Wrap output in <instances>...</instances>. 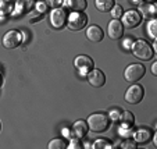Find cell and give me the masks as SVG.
I'll list each match as a JSON object with an SVG mask.
<instances>
[{"label":"cell","instance_id":"1","mask_svg":"<svg viewBox=\"0 0 157 149\" xmlns=\"http://www.w3.org/2000/svg\"><path fill=\"white\" fill-rule=\"evenodd\" d=\"M131 50L132 54L139 60H151L154 56V49L149 42L143 41V39H138V41L132 42L131 45Z\"/></svg>","mask_w":157,"mask_h":149},{"label":"cell","instance_id":"2","mask_svg":"<svg viewBox=\"0 0 157 149\" xmlns=\"http://www.w3.org/2000/svg\"><path fill=\"white\" fill-rule=\"evenodd\" d=\"M88 127L93 132H104L110 125V120L106 114L103 113H93L88 117L86 120Z\"/></svg>","mask_w":157,"mask_h":149},{"label":"cell","instance_id":"3","mask_svg":"<svg viewBox=\"0 0 157 149\" xmlns=\"http://www.w3.org/2000/svg\"><path fill=\"white\" fill-rule=\"evenodd\" d=\"M145 73H146V69L143 67V64H140V63H132V64H129L124 70V78L127 82L135 84L139 80H142Z\"/></svg>","mask_w":157,"mask_h":149},{"label":"cell","instance_id":"4","mask_svg":"<svg viewBox=\"0 0 157 149\" xmlns=\"http://www.w3.org/2000/svg\"><path fill=\"white\" fill-rule=\"evenodd\" d=\"M88 24V15L83 11H72L67 18V27L71 31H81Z\"/></svg>","mask_w":157,"mask_h":149},{"label":"cell","instance_id":"5","mask_svg":"<svg viewBox=\"0 0 157 149\" xmlns=\"http://www.w3.org/2000/svg\"><path fill=\"white\" fill-rule=\"evenodd\" d=\"M145 96V91H143V87L139 85V84H132L129 88L125 92V100L129 104H138L140 103V100Z\"/></svg>","mask_w":157,"mask_h":149},{"label":"cell","instance_id":"6","mask_svg":"<svg viewBox=\"0 0 157 149\" xmlns=\"http://www.w3.org/2000/svg\"><path fill=\"white\" fill-rule=\"evenodd\" d=\"M67 18H68L67 11L61 7H56L50 11V24L56 29H61L67 25Z\"/></svg>","mask_w":157,"mask_h":149},{"label":"cell","instance_id":"7","mask_svg":"<svg viewBox=\"0 0 157 149\" xmlns=\"http://www.w3.org/2000/svg\"><path fill=\"white\" fill-rule=\"evenodd\" d=\"M121 18H122L121 22L124 25V28H128V29H133V28H136L142 22V15L136 10H128V11L122 13Z\"/></svg>","mask_w":157,"mask_h":149},{"label":"cell","instance_id":"8","mask_svg":"<svg viewBox=\"0 0 157 149\" xmlns=\"http://www.w3.org/2000/svg\"><path fill=\"white\" fill-rule=\"evenodd\" d=\"M74 66L81 75H85L86 77V74L95 67V64H93V60L89 56H86V54H79V56L75 57Z\"/></svg>","mask_w":157,"mask_h":149},{"label":"cell","instance_id":"9","mask_svg":"<svg viewBox=\"0 0 157 149\" xmlns=\"http://www.w3.org/2000/svg\"><path fill=\"white\" fill-rule=\"evenodd\" d=\"M21 41H22V32L17 29L7 31L3 36V46L6 49H15L21 45Z\"/></svg>","mask_w":157,"mask_h":149},{"label":"cell","instance_id":"10","mask_svg":"<svg viewBox=\"0 0 157 149\" xmlns=\"http://www.w3.org/2000/svg\"><path fill=\"white\" fill-rule=\"evenodd\" d=\"M86 78H88V82L90 84V87L93 88H101L106 84V75L101 70L98 69H92L90 71L86 74Z\"/></svg>","mask_w":157,"mask_h":149},{"label":"cell","instance_id":"11","mask_svg":"<svg viewBox=\"0 0 157 149\" xmlns=\"http://www.w3.org/2000/svg\"><path fill=\"white\" fill-rule=\"evenodd\" d=\"M107 33H109L110 39H113V41H117L120 39L122 35H124V25L120 20H113L109 22V27H107Z\"/></svg>","mask_w":157,"mask_h":149},{"label":"cell","instance_id":"12","mask_svg":"<svg viewBox=\"0 0 157 149\" xmlns=\"http://www.w3.org/2000/svg\"><path fill=\"white\" fill-rule=\"evenodd\" d=\"M85 35H86V38H88V41L93 42V43H99V42H101L104 38V32L99 25H90V27H88Z\"/></svg>","mask_w":157,"mask_h":149},{"label":"cell","instance_id":"13","mask_svg":"<svg viewBox=\"0 0 157 149\" xmlns=\"http://www.w3.org/2000/svg\"><path fill=\"white\" fill-rule=\"evenodd\" d=\"M33 6V0H17L15 2V6H14V11L17 13L18 15L21 14H29L32 11Z\"/></svg>","mask_w":157,"mask_h":149},{"label":"cell","instance_id":"14","mask_svg":"<svg viewBox=\"0 0 157 149\" xmlns=\"http://www.w3.org/2000/svg\"><path fill=\"white\" fill-rule=\"evenodd\" d=\"M132 137H133V141L136 143H146L151 139L153 132L149 128H139V130H136V131H133Z\"/></svg>","mask_w":157,"mask_h":149},{"label":"cell","instance_id":"15","mask_svg":"<svg viewBox=\"0 0 157 149\" xmlns=\"http://www.w3.org/2000/svg\"><path fill=\"white\" fill-rule=\"evenodd\" d=\"M139 14L142 17H145L146 20H153L156 18V14H157V9L153 3H146V4H139Z\"/></svg>","mask_w":157,"mask_h":149},{"label":"cell","instance_id":"16","mask_svg":"<svg viewBox=\"0 0 157 149\" xmlns=\"http://www.w3.org/2000/svg\"><path fill=\"white\" fill-rule=\"evenodd\" d=\"M89 131V127H88V123L83 121V120H77L72 125V134H74L75 138H83Z\"/></svg>","mask_w":157,"mask_h":149},{"label":"cell","instance_id":"17","mask_svg":"<svg viewBox=\"0 0 157 149\" xmlns=\"http://www.w3.org/2000/svg\"><path fill=\"white\" fill-rule=\"evenodd\" d=\"M63 4L71 11H85L88 7L86 0H63Z\"/></svg>","mask_w":157,"mask_h":149},{"label":"cell","instance_id":"18","mask_svg":"<svg viewBox=\"0 0 157 149\" xmlns=\"http://www.w3.org/2000/svg\"><path fill=\"white\" fill-rule=\"evenodd\" d=\"M118 121L121 123V127L129 128V127H132V125H133V123H135V116H133L132 112L124 110V112H121V113H120Z\"/></svg>","mask_w":157,"mask_h":149},{"label":"cell","instance_id":"19","mask_svg":"<svg viewBox=\"0 0 157 149\" xmlns=\"http://www.w3.org/2000/svg\"><path fill=\"white\" fill-rule=\"evenodd\" d=\"M14 11V3L13 0H0V17L6 18Z\"/></svg>","mask_w":157,"mask_h":149},{"label":"cell","instance_id":"20","mask_svg":"<svg viewBox=\"0 0 157 149\" xmlns=\"http://www.w3.org/2000/svg\"><path fill=\"white\" fill-rule=\"evenodd\" d=\"M114 4H116L114 3V0H95L96 9H98L99 11H101V13L110 11V10L113 9Z\"/></svg>","mask_w":157,"mask_h":149},{"label":"cell","instance_id":"21","mask_svg":"<svg viewBox=\"0 0 157 149\" xmlns=\"http://www.w3.org/2000/svg\"><path fill=\"white\" fill-rule=\"evenodd\" d=\"M146 32H147L149 38L156 41V38H157V21H156V18L149 20V22L146 24Z\"/></svg>","mask_w":157,"mask_h":149},{"label":"cell","instance_id":"22","mask_svg":"<svg viewBox=\"0 0 157 149\" xmlns=\"http://www.w3.org/2000/svg\"><path fill=\"white\" fill-rule=\"evenodd\" d=\"M48 146H49V149H65L67 148V143L61 138H54V139H52L49 142Z\"/></svg>","mask_w":157,"mask_h":149},{"label":"cell","instance_id":"23","mask_svg":"<svg viewBox=\"0 0 157 149\" xmlns=\"http://www.w3.org/2000/svg\"><path fill=\"white\" fill-rule=\"evenodd\" d=\"M92 148H95V149H101V148H113V143L110 142L109 139H106V138H99V139H96L95 142H93Z\"/></svg>","mask_w":157,"mask_h":149},{"label":"cell","instance_id":"24","mask_svg":"<svg viewBox=\"0 0 157 149\" xmlns=\"http://www.w3.org/2000/svg\"><path fill=\"white\" fill-rule=\"evenodd\" d=\"M110 13H111V15H113V18H116V20H118V18H121V15H122V7L121 6H118V4H114L113 6V9L110 10Z\"/></svg>","mask_w":157,"mask_h":149},{"label":"cell","instance_id":"25","mask_svg":"<svg viewBox=\"0 0 157 149\" xmlns=\"http://www.w3.org/2000/svg\"><path fill=\"white\" fill-rule=\"evenodd\" d=\"M118 132H120V135H121V137L128 138V137H131V135L133 134V130H132V127H129V128H125V127H120Z\"/></svg>","mask_w":157,"mask_h":149},{"label":"cell","instance_id":"26","mask_svg":"<svg viewBox=\"0 0 157 149\" xmlns=\"http://www.w3.org/2000/svg\"><path fill=\"white\" fill-rule=\"evenodd\" d=\"M136 146H138L136 142H135V141H131V139L124 141V142L121 143V148H124V149H135Z\"/></svg>","mask_w":157,"mask_h":149},{"label":"cell","instance_id":"27","mask_svg":"<svg viewBox=\"0 0 157 149\" xmlns=\"http://www.w3.org/2000/svg\"><path fill=\"white\" fill-rule=\"evenodd\" d=\"M44 3L48 4V7L56 9V7H60L63 4V0H44Z\"/></svg>","mask_w":157,"mask_h":149},{"label":"cell","instance_id":"28","mask_svg":"<svg viewBox=\"0 0 157 149\" xmlns=\"http://www.w3.org/2000/svg\"><path fill=\"white\" fill-rule=\"evenodd\" d=\"M68 148H70V149H81V148H83V146L81 145L79 138H75V139H71V142H70Z\"/></svg>","mask_w":157,"mask_h":149},{"label":"cell","instance_id":"29","mask_svg":"<svg viewBox=\"0 0 157 149\" xmlns=\"http://www.w3.org/2000/svg\"><path fill=\"white\" fill-rule=\"evenodd\" d=\"M35 7H36V11L40 13V14L46 13V10H48V4H46V3H42V2L36 3V4H35Z\"/></svg>","mask_w":157,"mask_h":149},{"label":"cell","instance_id":"30","mask_svg":"<svg viewBox=\"0 0 157 149\" xmlns=\"http://www.w3.org/2000/svg\"><path fill=\"white\" fill-rule=\"evenodd\" d=\"M120 113H121V112H118V110H116V109H114V110H111L109 113V120H113V121H118V119H120Z\"/></svg>","mask_w":157,"mask_h":149},{"label":"cell","instance_id":"31","mask_svg":"<svg viewBox=\"0 0 157 149\" xmlns=\"http://www.w3.org/2000/svg\"><path fill=\"white\" fill-rule=\"evenodd\" d=\"M151 74L157 75V61H154L153 64H151Z\"/></svg>","mask_w":157,"mask_h":149},{"label":"cell","instance_id":"32","mask_svg":"<svg viewBox=\"0 0 157 149\" xmlns=\"http://www.w3.org/2000/svg\"><path fill=\"white\" fill-rule=\"evenodd\" d=\"M143 0H129L131 4H135V6H139V4H142Z\"/></svg>","mask_w":157,"mask_h":149},{"label":"cell","instance_id":"33","mask_svg":"<svg viewBox=\"0 0 157 149\" xmlns=\"http://www.w3.org/2000/svg\"><path fill=\"white\" fill-rule=\"evenodd\" d=\"M131 45H132V41H131V39H127V41H125V48L131 49Z\"/></svg>","mask_w":157,"mask_h":149},{"label":"cell","instance_id":"34","mask_svg":"<svg viewBox=\"0 0 157 149\" xmlns=\"http://www.w3.org/2000/svg\"><path fill=\"white\" fill-rule=\"evenodd\" d=\"M64 135H65V137H70V131H67V130H64Z\"/></svg>","mask_w":157,"mask_h":149},{"label":"cell","instance_id":"35","mask_svg":"<svg viewBox=\"0 0 157 149\" xmlns=\"http://www.w3.org/2000/svg\"><path fill=\"white\" fill-rule=\"evenodd\" d=\"M146 2H150V3H151V2H154V0H146Z\"/></svg>","mask_w":157,"mask_h":149},{"label":"cell","instance_id":"36","mask_svg":"<svg viewBox=\"0 0 157 149\" xmlns=\"http://www.w3.org/2000/svg\"><path fill=\"white\" fill-rule=\"evenodd\" d=\"M0 82H2V78H0Z\"/></svg>","mask_w":157,"mask_h":149},{"label":"cell","instance_id":"37","mask_svg":"<svg viewBox=\"0 0 157 149\" xmlns=\"http://www.w3.org/2000/svg\"><path fill=\"white\" fill-rule=\"evenodd\" d=\"M0 128H2V125H0Z\"/></svg>","mask_w":157,"mask_h":149}]
</instances>
